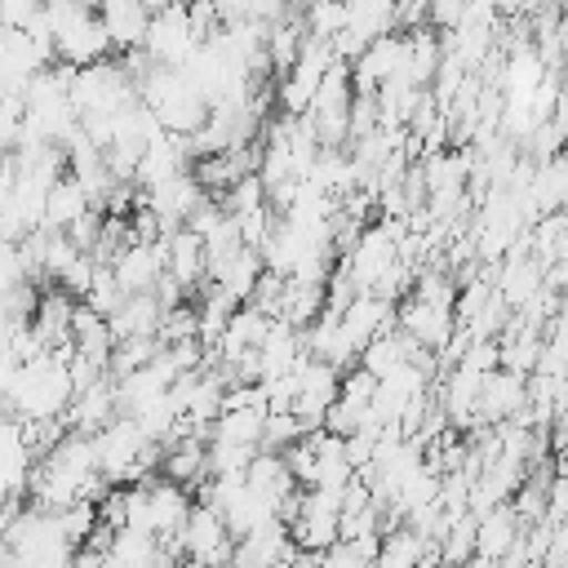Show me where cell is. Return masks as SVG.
<instances>
[{"instance_id": "obj_7", "label": "cell", "mask_w": 568, "mask_h": 568, "mask_svg": "<svg viewBox=\"0 0 568 568\" xmlns=\"http://www.w3.org/2000/svg\"><path fill=\"white\" fill-rule=\"evenodd\" d=\"M524 404H528V377L497 368V373H488L484 386H479L475 422H470V426H493V422L501 426V422H510L515 413H524Z\"/></svg>"}, {"instance_id": "obj_23", "label": "cell", "mask_w": 568, "mask_h": 568, "mask_svg": "<svg viewBox=\"0 0 568 568\" xmlns=\"http://www.w3.org/2000/svg\"><path fill=\"white\" fill-rule=\"evenodd\" d=\"M67 568H102V564H98V555H93V550H75V555L67 559Z\"/></svg>"}, {"instance_id": "obj_18", "label": "cell", "mask_w": 568, "mask_h": 568, "mask_svg": "<svg viewBox=\"0 0 568 568\" xmlns=\"http://www.w3.org/2000/svg\"><path fill=\"white\" fill-rule=\"evenodd\" d=\"M302 44H306V27H302V13H297V9H288L280 22L266 27V62H271L275 71H288V67L297 62Z\"/></svg>"}, {"instance_id": "obj_3", "label": "cell", "mask_w": 568, "mask_h": 568, "mask_svg": "<svg viewBox=\"0 0 568 568\" xmlns=\"http://www.w3.org/2000/svg\"><path fill=\"white\" fill-rule=\"evenodd\" d=\"M195 49H200V36L191 27V9H182V4L151 9V27H146V40H142V53L151 58V67L182 71Z\"/></svg>"}, {"instance_id": "obj_16", "label": "cell", "mask_w": 568, "mask_h": 568, "mask_svg": "<svg viewBox=\"0 0 568 568\" xmlns=\"http://www.w3.org/2000/svg\"><path fill=\"white\" fill-rule=\"evenodd\" d=\"M84 213H93L89 195L80 191L75 178H58L44 195V231H71V222H80Z\"/></svg>"}, {"instance_id": "obj_5", "label": "cell", "mask_w": 568, "mask_h": 568, "mask_svg": "<svg viewBox=\"0 0 568 568\" xmlns=\"http://www.w3.org/2000/svg\"><path fill=\"white\" fill-rule=\"evenodd\" d=\"M178 541H182V559H191L200 568H226L231 564V546H235L231 532H226V524L209 506H200V501L191 506Z\"/></svg>"}, {"instance_id": "obj_14", "label": "cell", "mask_w": 568, "mask_h": 568, "mask_svg": "<svg viewBox=\"0 0 568 568\" xmlns=\"http://www.w3.org/2000/svg\"><path fill=\"white\" fill-rule=\"evenodd\" d=\"M422 351H417V342L413 337H404L399 328H390V333H377L364 351H359V364L355 368H364L373 382H382V377H390L395 368H404V364H413Z\"/></svg>"}, {"instance_id": "obj_2", "label": "cell", "mask_w": 568, "mask_h": 568, "mask_svg": "<svg viewBox=\"0 0 568 568\" xmlns=\"http://www.w3.org/2000/svg\"><path fill=\"white\" fill-rule=\"evenodd\" d=\"M44 22L53 36V62H62L71 71L106 62L111 40L98 22V9H89L80 0H62V4H44Z\"/></svg>"}, {"instance_id": "obj_22", "label": "cell", "mask_w": 568, "mask_h": 568, "mask_svg": "<svg viewBox=\"0 0 568 568\" xmlns=\"http://www.w3.org/2000/svg\"><path fill=\"white\" fill-rule=\"evenodd\" d=\"M36 13H40L36 0H0V27H9V31H27L36 22Z\"/></svg>"}, {"instance_id": "obj_15", "label": "cell", "mask_w": 568, "mask_h": 568, "mask_svg": "<svg viewBox=\"0 0 568 568\" xmlns=\"http://www.w3.org/2000/svg\"><path fill=\"white\" fill-rule=\"evenodd\" d=\"M160 320H164V311H160L155 293H138V297H124L106 315V328H111L115 342H124V337H155L160 333Z\"/></svg>"}, {"instance_id": "obj_21", "label": "cell", "mask_w": 568, "mask_h": 568, "mask_svg": "<svg viewBox=\"0 0 568 568\" xmlns=\"http://www.w3.org/2000/svg\"><path fill=\"white\" fill-rule=\"evenodd\" d=\"M373 377L364 373V368H351V373H342V386H337V404L342 408H351V413H368V404H373Z\"/></svg>"}, {"instance_id": "obj_9", "label": "cell", "mask_w": 568, "mask_h": 568, "mask_svg": "<svg viewBox=\"0 0 568 568\" xmlns=\"http://www.w3.org/2000/svg\"><path fill=\"white\" fill-rule=\"evenodd\" d=\"M111 275H115V284H120L124 297L155 293V284L164 280V244H129L111 262Z\"/></svg>"}, {"instance_id": "obj_26", "label": "cell", "mask_w": 568, "mask_h": 568, "mask_svg": "<svg viewBox=\"0 0 568 568\" xmlns=\"http://www.w3.org/2000/svg\"><path fill=\"white\" fill-rule=\"evenodd\" d=\"M0 422H9V404H4V395H0Z\"/></svg>"}, {"instance_id": "obj_4", "label": "cell", "mask_w": 568, "mask_h": 568, "mask_svg": "<svg viewBox=\"0 0 568 568\" xmlns=\"http://www.w3.org/2000/svg\"><path fill=\"white\" fill-rule=\"evenodd\" d=\"M337 58H333V44H324V40H306L302 44V53H297V62L284 71V80H280V106H284V115H306L311 111V102H315V93H320V84H324V75H328V67H333Z\"/></svg>"}, {"instance_id": "obj_19", "label": "cell", "mask_w": 568, "mask_h": 568, "mask_svg": "<svg viewBox=\"0 0 568 568\" xmlns=\"http://www.w3.org/2000/svg\"><path fill=\"white\" fill-rule=\"evenodd\" d=\"M426 537L422 532H413L408 524H399V528H386L382 532V546H377V564L373 568H417L422 564V555H426Z\"/></svg>"}, {"instance_id": "obj_10", "label": "cell", "mask_w": 568, "mask_h": 568, "mask_svg": "<svg viewBox=\"0 0 568 568\" xmlns=\"http://www.w3.org/2000/svg\"><path fill=\"white\" fill-rule=\"evenodd\" d=\"M98 22H102V31H106L111 49L133 53V49H142V40H146V27H151V4H133V0H106V4H98Z\"/></svg>"}, {"instance_id": "obj_1", "label": "cell", "mask_w": 568, "mask_h": 568, "mask_svg": "<svg viewBox=\"0 0 568 568\" xmlns=\"http://www.w3.org/2000/svg\"><path fill=\"white\" fill-rule=\"evenodd\" d=\"M67 364H71V346L22 364L13 390L4 395L9 417H13V422H62V413H67V404H71V395H75Z\"/></svg>"}, {"instance_id": "obj_25", "label": "cell", "mask_w": 568, "mask_h": 568, "mask_svg": "<svg viewBox=\"0 0 568 568\" xmlns=\"http://www.w3.org/2000/svg\"><path fill=\"white\" fill-rule=\"evenodd\" d=\"M0 568H13V550L0 541Z\"/></svg>"}, {"instance_id": "obj_11", "label": "cell", "mask_w": 568, "mask_h": 568, "mask_svg": "<svg viewBox=\"0 0 568 568\" xmlns=\"http://www.w3.org/2000/svg\"><path fill=\"white\" fill-rule=\"evenodd\" d=\"M160 244H164V275L178 280L182 293L209 284V271H204V240H200V235H191V231L182 226V231L164 235Z\"/></svg>"}, {"instance_id": "obj_24", "label": "cell", "mask_w": 568, "mask_h": 568, "mask_svg": "<svg viewBox=\"0 0 568 568\" xmlns=\"http://www.w3.org/2000/svg\"><path fill=\"white\" fill-rule=\"evenodd\" d=\"M160 568H200V564H191V559H164Z\"/></svg>"}, {"instance_id": "obj_13", "label": "cell", "mask_w": 568, "mask_h": 568, "mask_svg": "<svg viewBox=\"0 0 568 568\" xmlns=\"http://www.w3.org/2000/svg\"><path fill=\"white\" fill-rule=\"evenodd\" d=\"M519 537H524V524H519V515L510 510V501H506V506H493L488 515L475 519V555L488 559V564H501V559L515 550Z\"/></svg>"}, {"instance_id": "obj_12", "label": "cell", "mask_w": 568, "mask_h": 568, "mask_svg": "<svg viewBox=\"0 0 568 568\" xmlns=\"http://www.w3.org/2000/svg\"><path fill=\"white\" fill-rule=\"evenodd\" d=\"M262 275H266V266H262V253H257V248H235L226 262L209 266V284L222 288L235 306H244V302L253 297V288H257Z\"/></svg>"}, {"instance_id": "obj_8", "label": "cell", "mask_w": 568, "mask_h": 568, "mask_svg": "<svg viewBox=\"0 0 568 568\" xmlns=\"http://www.w3.org/2000/svg\"><path fill=\"white\" fill-rule=\"evenodd\" d=\"M31 448L22 435V422H0V501H22L27 484H31Z\"/></svg>"}, {"instance_id": "obj_20", "label": "cell", "mask_w": 568, "mask_h": 568, "mask_svg": "<svg viewBox=\"0 0 568 568\" xmlns=\"http://www.w3.org/2000/svg\"><path fill=\"white\" fill-rule=\"evenodd\" d=\"M297 439H306V435H302V426H297L293 413H266V426H262V453H284V448H293Z\"/></svg>"}, {"instance_id": "obj_17", "label": "cell", "mask_w": 568, "mask_h": 568, "mask_svg": "<svg viewBox=\"0 0 568 568\" xmlns=\"http://www.w3.org/2000/svg\"><path fill=\"white\" fill-rule=\"evenodd\" d=\"M244 484L253 493H262L266 501H275V506H284V497L297 493V484H293V475H288V466H284L280 453H257L248 462V470H244Z\"/></svg>"}, {"instance_id": "obj_6", "label": "cell", "mask_w": 568, "mask_h": 568, "mask_svg": "<svg viewBox=\"0 0 568 568\" xmlns=\"http://www.w3.org/2000/svg\"><path fill=\"white\" fill-rule=\"evenodd\" d=\"M115 417H120V408H115V377L102 373L98 382H89L84 390L71 395V404H67V413H62V426L75 430V435H98V430L111 426Z\"/></svg>"}]
</instances>
